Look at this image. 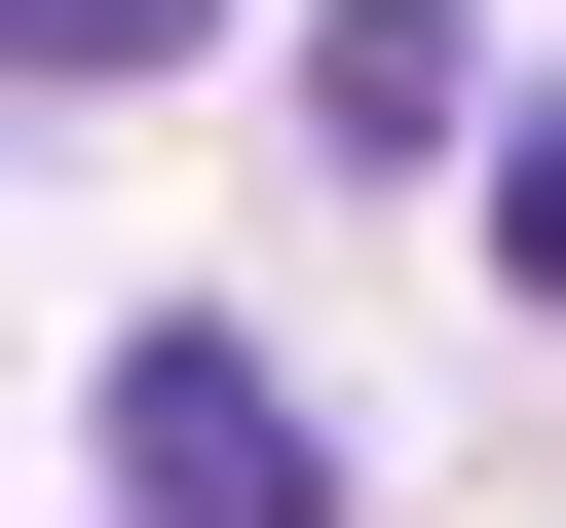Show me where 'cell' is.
<instances>
[{
  "mask_svg": "<svg viewBox=\"0 0 566 528\" xmlns=\"http://www.w3.org/2000/svg\"><path fill=\"white\" fill-rule=\"evenodd\" d=\"M189 39H227V0H0V76H39V114H76V76H189Z\"/></svg>",
  "mask_w": 566,
  "mask_h": 528,
  "instance_id": "3",
  "label": "cell"
},
{
  "mask_svg": "<svg viewBox=\"0 0 566 528\" xmlns=\"http://www.w3.org/2000/svg\"><path fill=\"white\" fill-rule=\"evenodd\" d=\"M453 76H491L453 0H303V114H340V151H453Z\"/></svg>",
  "mask_w": 566,
  "mask_h": 528,
  "instance_id": "2",
  "label": "cell"
},
{
  "mask_svg": "<svg viewBox=\"0 0 566 528\" xmlns=\"http://www.w3.org/2000/svg\"><path fill=\"white\" fill-rule=\"evenodd\" d=\"M491 264H528V303H566V76H528V151H491Z\"/></svg>",
  "mask_w": 566,
  "mask_h": 528,
  "instance_id": "4",
  "label": "cell"
},
{
  "mask_svg": "<svg viewBox=\"0 0 566 528\" xmlns=\"http://www.w3.org/2000/svg\"><path fill=\"white\" fill-rule=\"evenodd\" d=\"M114 528H340V415L151 303V340H114Z\"/></svg>",
  "mask_w": 566,
  "mask_h": 528,
  "instance_id": "1",
  "label": "cell"
}]
</instances>
